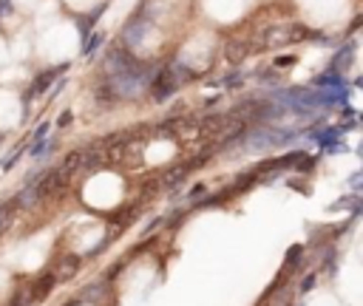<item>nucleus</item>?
I'll list each match as a JSON object with an SVG mask.
<instances>
[{"mask_svg":"<svg viewBox=\"0 0 363 306\" xmlns=\"http://www.w3.org/2000/svg\"><path fill=\"white\" fill-rule=\"evenodd\" d=\"M292 139V130H278V128H256L253 134H247V150H264L275 148V145Z\"/></svg>","mask_w":363,"mask_h":306,"instance_id":"f257e3e1","label":"nucleus"},{"mask_svg":"<svg viewBox=\"0 0 363 306\" xmlns=\"http://www.w3.org/2000/svg\"><path fill=\"white\" fill-rule=\"evenodd\" d=\"M46 134H49V125H40V128H37V139H40V136H46Z\"/></svg>","mask_w":363,"mask_h":306,"instance_id":"39448f33","label":"nucleus"},{"mask_svg":"<svg viewBox=\"0 0 363 306\" xmlns=\"http://www.w3.org/2000/svg\"><path fill=\"white\" fill-rule=\"evenodd\" d=\"M349 63H352V49H343V54L335 57V65H343V68H346Z\"/></svg>","mask_w":363,"mask_h":306,"instance_id":"20e7f679","label":"nucleus"},{"mask_svg":"<svg viewBox=\"0 0 363 306\" xmlns=\"http://www.w3.org/2000/svg\"><path fill=\"white\" fill-rule=\"evenodd\" d=\"M315 85H320V88H324V85H332V88H343V77H341V74H335V71H329L327 74V77H318V82H315Z\"/></svg>","mask_w":363,"mask_h":306,"instance_id":"f03ea898","label":"nucleus"},{"mask_svg":"<svg viewBox=\"0 0 363 306\" xmlns=\"http://www.w3.org/2000/svg\"><path fill=\"white\" fill-rule=\"evenodd\" d=\"M54 77H57V71H49L46 77L37 79V82H34V94H37V91H43V88H49L51 82H54Z\"/></svg>","mask_w":363,"mask_h":306,"instance_id":"7ed1b4c3","label":"nucleus"},{"mask_svg":"<svg viewBox=\"0 0 363 306\" xmlns=\"http://www.w3.org/2000/svg\"><path fill=\"white\" fill-rule=\"evenodd\" d=\"M60 125H71V114H63V116H60Z\"/></svg>","mask_w":363,"mask_h":306,"instance_id":"423d86ee","label":"nucleus"}]
</instances>
